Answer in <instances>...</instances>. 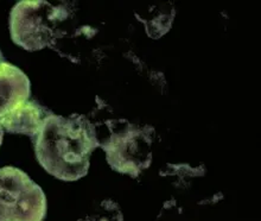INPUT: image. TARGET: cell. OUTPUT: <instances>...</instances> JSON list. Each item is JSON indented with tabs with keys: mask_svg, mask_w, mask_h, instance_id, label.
<instances>
[{
	"mask_svg": "<svg viewBox=\"0 0 261 221\" xmlns=\"http://www.w3.org/2000/svg\"><path fill=\"white\" fill-rule=\"evenodd\" d=\"M31 139L42 168L65 182H75L88 174L90 156L100 145L95 126L83 114H50Z\"/></svg>",
	"mask_w": 261,
	"mask_h": 221,
	"instance_id": "6da1fadb",
	"label": "cell"
},
{
	"mask_svg": "<svg viewBox=\"0 0 261 221\" xmlns=\"http://www.w3.org/2000/svg\"><path fill=\"white\" fill-rule=\"evenodd\" d=\"M68 17L67 9L44 0L18 2L10 13L11 38L28 52L53 46L60 37V25Z\"/></svg>",
	"mask_w": 261,
	"mask_h": 221,
	"instance_id": "7a4b0ae2",
	"label": "cell"
},
{
	"mask_svg": "<svg viewBox=\"0 0 261 221\" xmlns=\"http://www.w3.org/2000/svg\"><path fill=\"white\" fill-rule=\"evenodd\" d=\"M117 126L108 122L111 135L100 148L106 154V161L114 171L121 175L138 177L150 168L153 157L154 129L150 125L139 126L125 120H114Z\"/></svg>",
	"mask_w": 261,
	"mask_h": 221,
	"instance_id": "3957f363",
	"label": "cell"
},
{
	"mask_svg": "<svg viewBox=\"0 0 261 221\" xmlns=\"http://www.w3.org/2000/svg\"><path fill=\"white\" fill-rule=\"evenodd\" d=\"M46 208L44 191L27 173L0 169V221H43Z\"/></svg>",
	"mask_w": 261,
	"mask_h": 221,
	"instance_id": "277c9868",
	"label": "cell"
},
{
	"mask_svg": "<svg viewBox=\"0 0 261 221\" xmlns=\"http://www.w3.org/2000/svg\"><path fill=\"white\" fill-rule=\"evenodd\" d=\"M31 82L19 68L0 57V118L30 100Z\"/></svg>",
	"mask_w": 261,
	"mask_h": 221,
	"instance_id": "5b68a950",
	"label": "cell"
},
{
	"mask_svg": "<svg viewBox=\"0 0 261 221\" xmlns=\"http://www.w3.org/2000/svg\"><path fill=\"white\" fill-rule=\"evenodd\" d=\"M53 112L44 106H41L37 101L28 100L20 106L0 118V125L4 131L14 135H25L30 138L37 135L42 128L43 121Z\"/></svg>",
	"mask_w": 261,
	"mask_h": 221,
	"instance_id": "8992f818",
	"label": "cell"
},
{
	"mask_svg": "<svg viewBox=\"0 0 261 221\" xmlns=\"http://www.w3.org/2000/svg\"><path fill=\"white\" fill-rule=\"evenodd\" d=\"M79 221H124V215L117 202L103 200L97 206L95 212Z\"/></svg>",
	"mask_w": 261,
	"mask_h": 221,
	"instance_id": "52a82bcc",
	"label": "cell"
},
{
	"mask_svg": "<svg viewBox=\"0 0 261 221\" xmlns=\"http://www.w3.org/2000/svg\"><path fill=\"white\" fill-rule=\"evenodd\" d=\"M3 139H4V130L2 128V125H0V146H2L3 144Z\"/></svg>",
	"mask_w": 261,
	"mask_h": 221,
	"instance_id": "ba28073f",
	"label": "cell"
}]
</instances>
